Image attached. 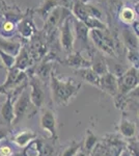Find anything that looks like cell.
<instances>
[{
  "label": "cell",
  "mask_w": 139,
  "mask_h": 156,
  "mask_svg": "<svg viewBox=\"0 0 139 156\" xmlns=\"http://www.w3.org/2000/svg\"><path fill=\"white\" fill-rule=\"evenodd\" d=\"M52 100L58 106L68 105L69 102L78 94L81 83L76 82L72 78H58L51 73L50 75Z\"/></svg>",
  "instance_id": "obj_1"
},
{
  "label": "cell",
  "mask_w": 139,
  "mask_h": 156,
  "mask_svg": "<svg viewBox=\"0 0 139 156\" xmlns=\"http://www.w3.org/2000/svg\"><path fill=\"white\" fill-rule=\"evenodd\" d=\"M88 37L101 52L111 57L116 56L114 41L108 29H92L88 32Z\"/></svg>",
  "instance_id": "obj_2"
},
{
  "label": "cell",
  "mask_w": 139,
  "mask_h": 156,
  "mask_svg": "<svg viewBox=\"0 0 139 156\" xmlns=\"http://www.w3.org/2000/svg\"><path fill=\"white\" fill-rule=\"evenodd\" d=\"M118 94L117 96H126L136 87H138V68L131 67L123 74L117 77Z\"/></svg>",
  "instance_id": "obj_3"
},
{
  "label": "cell",
  "mask_w": 139,
  "mask_h": 156,
  "mask_svg": "<svg viewBox=\"0 0 139 156\" xmlns=\"http://www.w3.org/2000/svg\"><path fill=\"white\" fill-rule=\"evenodd\" d=\"M30 105H32V104H31V102H30L29 90H28V87H26V89L19 95V97L12 102L15 118H14V122H12V126L17 125L20 121L23 119V117L30 109Z\"/></svg>",
  "instance_id": "obj_4"
},
{
  "label": "cell",
  "mask_w": 139,
  "mask_h": 156,
  "mask_svg": "<svg viewBox=\"0 0 139 156\" xmlns=\"http://www.w3.org/2000/svg\"><path fill=\"white\" fill-rule=\"evenodd\" d=\"M28 87L30 102H31L32 106L36 109L42 108L45 101V90L42 80L39 79L36 76H32L28 81Z\"/></svg>",
  "instance_id": "obj_5"
},
{
  "label": "cell",
  "mask_w": 139,
  "mask_h": 156,
  "mask_svg": "<svg viewBox=\"0 0 139 156\" xmlns=\"http://www.w3.org/2000/svg\"><path fill=\"white\" fill-rule=\"evenodd\" d=\"M27 74L24 71H20L16 68H12L9 70L6 80L3 84L0 85V94H9L17 87L25 82Z\"/></svg>",
  "instance_id": "obj_6"
},
{
  "label": "cell",
  "mask_w": 139,
  "mask_h": 156,
  "mask_svg": "<svg viewBox=\"0 0 139 156\" xmlns=\"http://www.w3.org/2000/svg\"><path fill=\"white\" fill-rule=\"evenodd\" d=\"M40 124L44 131L49 133V136L52 140L57 138V123H56V115L52 108L47 107L42 110L41 120Z\"/></svg>",
  "instance_id": "obj_7"
},
{
  "label": "cell",
  "mask_w": 139,
  "mask_h": 156,
  "mask_svg": "<svg viewBox=\"0 0 139 156\" xmlns=\"http://www.w3.org/2000/svg\"><path fill=\"white\" fill-rule=\"evenodd\" d=\"M70 12L68 11L65 7L57 5L56 7L52 9L51 12L47 16V18L45 19V26L44 29L47 31H51L53 28L57 26L58 24H60V22H64L65 19L69 17Z\"/></svg>",
  "instance_id": "obj_8"
},
{
  "label": "cell",
  "mask_w": 139,
  "mask_h": 156,
  "mask_svg": "<svg viewBox=\"0 0 139 156\" xmlns=\"http://www.w3.org/2000/svg\"><path fill=\"white\" fill-rule=\"evenodd\" d=\"M71 18L68 17L67 19L64 21V23H61V32H60V42H61V47L64 50L68 53L73 51L74 49V34L71 29Z\"/></svg>",
  "instance_id": "obj_9"
},
{
  "label": "cell",
  "mask_w": 139,
  "mask_h": 156,
  "mask_svg": "<svg viewBox=\"0 0 139 156\" xmlns=\"http://www.w3.org/2000/svg\"><path fill=\"white\" fill-rule=\"evenodd\" d=\"M99 89L103 92L109 94L110 96L116 97L118 94V84H117V77L113 73L108 72L107 74L100 77V87Z\"/></svg>",
  "instance_id": "obj_10"
},
{
  "label": "cell",
  "mask_w": 139,
  "mask_h": 156,
  "mask_svg": "<svg viewBox=\"0 0 139 156\" xmlns=\"http://www.w3.org/2000/svg\"><path fill=\"white\" fill-rule=\"evenodd\" d=\"M6 100L2 104L1 108H0V117H1L3 124L5 126L9 127L12 125L14 122V106H12V100L9 94H5Z\"/></svg>",
  "instance_id": "obj_11"
},
{
  "label": "cell",
  "mask_w": 139,
  "mask_h": 156,
  "mask_svg": "<svg viewBox=\"0 0 139 156\" xmlns=\"http://www.w3.org/2000/svg\"><path fill=\"white\" fill-rule=\"evenodd\" d=\"M65 62L69 67L74 68L76 70L90 68L92 66V60L85 58L81 54V52H75V53L70 54L65 59Z\"/></svg>",
  "instance_id": "obj_12"
},
{
  "label": "cell",
  "mask_w": 139,
  "mask_h": 156,
  "mask_svg": "<svg viewBox=\"0 0 139 156\" xmlns=\"http://www.w3.org/2000/svg\"><path fill=\"white\" fill-rule=\"evenodd\" d=\"M118 131L122 134L123 137L125 138H132L135 136L136 134V125L135 123L132 122L126 118L125 115H123L120 119V125H118Z\"/></svg>",
  "instance_id": "obj_13"
},
{
  "label": "cell",
  "mask_w": 139,
  "mask_h": 156,
  "mask_svg": "<svg viewBox=\"0 0 139 156\" xmlns=\"http://www.w3.org/2000/svg\"><path fill=\"white\" fill-rule=\"evenodd\" d=\"M31 65H32V57L30 56L29 52L25 48H21L19 53L16 56L14 68L20 70V71L25 72V70L28 69Z\"/></svg>",
  "instance_id": "obj_14"
},
{
  "label": "cell",
  "mask_w": 139,
  "mask_h": 156,
  "mask_svg": "<svg viewBox=\"0 0 139 156\" xmlns=\"http://www.w3.org/2000/svg\"><path fill=\"white\" fill-rule=\"evenodd\" d=\"M36 137V133L33 132L32 130H24V131L17 133L12 140V142L16 146H18V147L24 148L25 146H27L31 140H33Z\"/></svg>",
  "instance_id": "obj_15"
},
{
  "label": "cell",
  "mask_w": 139,
  "mask_h": 156,
  "mask_svg": "<svg viewBox=\"0 0 139 156\" xmlns=\"http://www.w3.org/2000/svg\"><path fill=\"white\" fill-rule=\"evenodd\" d=\"M76 74L81 77V79L86 81L87 83L92 84L93 87H97L99 89V87H100V76L97 73L93 72L90 68L76 70Z\"/></svg>",
  "instance_id": "obj_16"
},
{
  "label": "cell",
  "mask_w": 139,
  "mask_h": 156,
  "mask_svg": "<svg viewBox=\"0 0 139 156\" xmlns=\"http://www.w3.org/2000/svg\"><path fill=\"white\" fill-rule=\"evenodd\" d=\"M43 147L44 144L42 140L37 137L34 138L24 147L23 151L21 152L22 156H43Z\"/></svg>",
  "instance_id": "obj_17"
},
{
  "label": "cell",
  "mask_w": 139,
  "mask_h": 156,
  "mask_svg": "<svg viewBox=\"0 0 139 156\" xmlns=\"http://www.w3.org/2000/svg\"><path fill=\"white\" fill-rule=\"evenodd\" d=\"M18 30H19L20 34L24 37V39H29L31 37L32 34H34V25L31 19L29 17H24L23 19L20 20L19 25H18Z\"/></svg>",
  "instance_id": "obj_18"
},
{
  "label": "cell",
  "mask_w": 139,
  "mask_h": 156,
  "mask_svg": "<svg viewBox=\"0 0 139 156\" xmlns=\"http://www.w3.org/2000/svg\"><path fill=\"white\" fill-rule=\"evenodd\" d=\"M72 9H73V14L75 15V17L77 18L78 21L84 22L89 17L86 9V3H84L82 0H76L74 3H73Z\"/></svg>",
  "instance_id": "obj_19"
},
{
  "label": "cell",
  "mask_w": 139,
  "mask_h": 156,
  "mask_svg": "<svg viewBox=\"0 0 139 156\" xmlns=\"http://www.w3.org/2000/svg\"><path fill=\"white\" fill-rule=\"evenodd\" d=\"M90 69H92L95 73H97L100 77L105 74H107L108 72H110L107 62H106L104 57H102V56H97L95 58V60H92Z\"/></svg>",
  "instance_id": "obj_20"
},
{
  "label": "cell",
  "mask_w": 139,
  "mask_h": 156,
  "mask_svg": "<svg viewBox=\"0 0 139 156\" xmlns=\"http://www.w3.org/2000/svg\"><path fill=\"white\" fill-rule=\"evenodd\" d=\"M21 49V44L18 42H9L4 39H0V50L11 54L12 56H17Z\"/></svg>",
  "instance_id": "obj_21"
},
{
  "label": "cell",
  "mask_w": 139,
  "mask_h": 156,
  "mask_svg": "<svg viewBox=\"0 0 139 156\" xmlns=\"http://www.w3.org/2000/svg\"><path fill=\"white\" fill-rule=\"evenodd\" d=\"M137 36L133 34L130 30H123V40L125 45L128 47L129 51H138V40Z\"/></svg>",
  "instance_id": "obj_22"
},
{
  "label": "cell",
  "mask_w": 139,
  "mask_h": 156,
  "mask_svg": "<svg viewBox=\"0 0 139 156\" xmlns=\"http://www.w3.org/2000/svg\"><path fill=\"white\" fill-rule=\"evenodd\" d=\"M75 25V32H76V37L79 40L81 44H87L88 42V28L84 25V23L75 20L74 21Z\"/></svg>",
  "instance_id": "obj_23"
},
{
  "label": "cell",
  "mask_w": 139,
  "mask_h": 156,
  "mask_svg": "<svg viewBox=\"0 0 139 156\" xmlns=\"http://www.w3.org/2000/svg\"><path fill=\"white\" fill-rule=\"evenodd\" d=\"M99 143V138L90 129H86V136L84 140V149L87 153H90Z\"/></svg>",
  "instance_id": "obj_24"
},
{
  "label": "cell",
  "mask_w": 139,
  "mask_h": 156,
  "mask_svg": "<svg viewBox=\"0 0 139 156\" xmlns=\"http://www.w3.org/2000/svg\"><path fill=\"white\" fill-rule=\"evenodd\" d=\"M90 154H92V156H113L114 153L109 146H107L105 143L99 142L90 152Z\"/></svg>",
  "instance_id": "obj_25"
},
{
  "label": "cell",
  "mask_w": 139,
  "mask_h": 156,
  "mask_svg": "<svg viewBox=\"0 0 139 156\" xmlns=\"http://www.w3.org/2000/svg\"><path fill=\"white\" fill-rule=\"evenodd\" d=\"M58 5L57 0H46L44 2V4L37 9V12L40 14V16L43 17L44 19L47 18L48 15L51 12V11L54 7H56Z\"/></svg>",
  "instance_id": "obj_26"
},
{
  "label": "cell",
  "mask_w": 139,
  "mask_h": 156,
  "mask_svg": "<svg viewBox=\"0 0 139 156\" xmlns=\"http://www.w3.org/2000/svg\"><path fill=\"white\" fill-rule=\"evenodd\" d=\"M135 12L130 7H123L120 11V20L126 24H132L135 21Z\"/></svg>",
  "instance_id": "obj_27"
},
{
  "label": "cell",
  "mask_w": 139,
  "mask_h": 156,
  "mask_svg": "<svg viewBox=\"0 0 139 156\" xmlns=\"http://www.w3.org/2000/svg\"><path fill=\"white\" fill-rule=\"evenodd\" d=\"M81 143L76 142V140H72V143L68 146L64 150V152L60 154V156H76L77 153L81 149Z\"/></svg>",
  "instance_id": "obj_28"
},
{
  "label": "cell",
  "mask_w": 139,
  "mask_h": 156,
  "mask_svg": "<svg viewBox=\"0 0 139 156\" xmlns=\"http://www.w3.org/2000/svg\"><path fill=\"white\" fill-rule=\"evenodd\" d=\"M52 73V66L49 62H44L40 65V67L36 70V77L39 79H45L46 77H50Z\"/></svg>",
  "instance_id": "obj_29"
},
{
  "label": "cell",
  "mask_w": 139,
  "mask_h": 156,
  "mask_svg": "<svg viewBox=\"0 0 139 156\" xmlns=\"http://www.w3.org/2000/svg\"><path fill=\"white\" fill-rule=\"evenodd\" d=\"M82 23H84V25L88 29L89 28L90 29H107L106 25L103 23L101 20L92 18V17H88L84 22H82Z\"/></svg>",
  "instance_id": "obj_30"
},
{
  "label": "cell",
  "mask_w": 139,
  "mask_h": 156,
  "mask_svg": "<svg viewBox=\"0 0 139 156\" xmlns=\"http://www.w3.org/2000/svg\"><path fill=\"white\" fill-rule=\"evenodd\" d=\"M0 58H1L3 65L7 69H12L15 66V60H16V56H12L11 54H7L5 52H3L2 50H0Z\"/></svg>",
  "instance_id": "obj_31"
},
{
  "label": "cell",
  "mask_w": 139,
  "mask_h": 156,
  "mask_svg": "<svg viewBox=\"0 0 139 156\" xmlns=\"http://www.w3.org/2000/svg\"><path fill=\"white\" fill-rule=\"evenodd\" d=\"M126 149L132 154V156H138V140L135 137L129 138Z\"/></svg>",
  "instance_id": "obj_32"
},
{
  "label": "cell",
  "mask_w": 139,
  "mask_h": 156,
  "mask_svg": "<svg viewBox=\"0 0 139 156\" xmlns=\"http://www.w3.org/2000/svg\"><path fill=\"white\" fill-rule=\"evenodd\" d=\"M14 153L12 147L7 142L0 144V156H12Z\"/></svg>",
  "instance_id": "obj_33"
},
{
  "label": "cell",
  "mask_w": 139,
  "mask_h": 156,
  "mask_svg": "<svg viewBox=\"0 0 139 156\" xmlns=\"http://www.w3.org/2000/svg\"><path fill=\"white\" fill-rule=\"evenodd\" d=\"M9 133V129L7 128V126L3 125V126H0V143L4 140V138L7 137Z\"/></svg>",
  "instance_id": "obj_34"
},
{
  "label": "cell",
  "mask_w": 139,
  "mask_h": 156,
  "mask_svg": "<svg viewBox=\"0 0 139 156\" xmlns=\"http://www.w3.org/2000/svg\"><path fill=\"white\" fill-rule=\"evenodd\" d=\"M76 1V0H57L58 2V5L61 4L60 6H64V7H69L70 5H73V3Z\"/></svg>",
  "instance_id": "obj_35"
},
{
  "label": "cell",
  "mask_w": 139,
  "mask_h": 156,
  "mask_svg": "<svg viewBox=\"0 0 139 156\" xmlns=\"http://www.w3.org/2000/svg\"><path fill=\"white\" fill-rule=\"evenodd\" d=\"M117 156H132V154H131L129 151L126 149V148H123V149L120 151V154H118Z\"/></svg>",
  "instance_id": "obj_36"
},
{
  "label": "cell",
  "mask_w": 139,
  "mask_h": 156,
  "mask_svg": "<svg viewBox=\"0 0 139 156\" xmlns=\"http://www.w3.org/2000/svg\"><path fill=\"white\" fill-rule=\"evenodd\" d=\"M12 156H22V153L21 152H15Z\"/></svg>",
  "instance_id": "obj_37"
},
{
  "label": "cell",
  "mask_w": 139,
  "mask_h": 156,
  "mask_svg": "<svg viewBox=\"0 0 139 156\" xmlns=\"http://www.w3.org/2000/svg\"><path fill=\"white\" fill-rule=\"evenodd\" d=\"M0 7H1V1H0Z\"/></svg>",
  "instance_id": "obj_38"
}]
</instances>
